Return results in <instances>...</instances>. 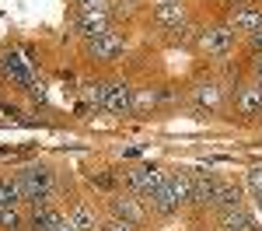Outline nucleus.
Instances as JSON below:
<instances>
[{"label": "nucleus", "mask_w": 262, "mask_h": 231, "mask_svg": "<svg viewBox=\"0 0 262 231\" xmlns=\"http://www.w3.org/2000/svg\"><path fill=\"white\" fill-rule=\"evenodd\" d=\"M231 105H234V116L238 119H259L262 116V95L255 81H238L234 84V91H231Z\"/></svg>", "instance_id": "8"}, {"label": "nucleus", "mask_w": 262, "mask_h": 231, "mask_svg": "<svg viewBox=\"0 0 262 231\" xmlns=\"http://www.w3.org/2000/svg\"><path fill=\"white\" fill-rule=\"evenodd\" d=\"M248 70H252V77H255V81H262V53H259V56H252Z\"/></svg>", "instance_id": "25"}, {"label": "nucleus", "mask_w": 262, "mask_h": 231, "mask_svg": "<svg viewBox=\"0 0 262 231\" xmlns=\"http://www.w3.org/2000/svg\"><path fill=\"white\" fill-rule=\"evenodd\" d=\"M252 81H255V77H252ZM255 88H259V95H262V81H255Z\"/></svg>", "instance_id": "26"}, {"label": "nucleus", "mask_w": 262, "mask_h": 231, "mask_svg": "<svg viewBox=\"0 0 262 231\" xmlns=\"http://www.w3.org/2000/svg\"><path fill=\"white\" fill-rule=\"evenodd\" d=\"M21 186H25V200L28 203H60V182H56V172L39 161V165H25L18 172Z\"/></svg>", "instance_id": "1"}, {"label": "nucleus", "mask_w": 262, "mask_h": 231, "mask_svg": "<svg viewBox=\"0 0 262 231\" xmlns=\"http://www.w3.org/2000/svg\"><path fill=\"white\" fill-rule=\"evenodd\" d=\"M67 224L74 231H98V221H95V207L81 200V196H74L70 200V207H67Z\"/></svg>", "instance_id": "14"}, {"label": "nucleus", "mask_w": 262, "mask_h": 231, "mask_svg": "<svg viewBox=\"0 0 262 231\" xmlns=\"http://www.w3.org/2000/svg\"><path fill=\"white\" fill-rule=\"evenodd\" d=\"M122 172H112V168H98V172H88V182L95 189H105V193H116Z\"/></svg>", "instance_id": "21"}, {"label": "nucleus", "mask_w": 262, "mask_h": 231, "mask_svg": "<svg viewBox=\"0 0 262 231\" xmlns=\"http://www.w3.org/2000/svg\"><path fill=\"white\" fill-rule=\"evenodd\" d=\"M0 231H25L21 207H0Z\"/></svg>", "instance_id": "22"}, {"label": "nucleus", "mask_w": 262, "mask_h": 231, "mask_svg": "<svg viewBox=\"0 0 262 231\" xmlns=\"http://www.w3.org/2000/svg\"><path fill=\"white\" fill-rule=\"evenodd\" d=\"M88 109H105V81L81 84V105H77V112H88Z\"/></svg>", "instance_id": "18"}, {"label": "nucleus", "mask_w": 262, "mask_h": 231, "mask_svg": "<svg viewBox=\"0 0 262 231\" xmlns=\"http://www.w3.org/2000/svg\"><path fill=\"white\" fill-rule=\"evenodd\" d=\"M81 4H84V0H81Z\"/></svg>", "instance_id": "29"}, {"label": "nucleus", "mask_w": 262, "mask_h": 231, "mask_svg": "<svg viewBox=\"0 0 262 231\" xmlns=\"http://www.w3.org/2000/svg\"><path fill=\"white\" fill-rule=\"evenodd\" d=\"M217 231H259V221H255L245 207L221 210V228Z\"/></svg>", "instance_id": "16"}, {"label": "nucleus", "mask_w": 262, "mask_h": 231, "mask_svg": "<svg viewBox=\"0 0 262 231\" xmlns=\"http://www.w3.org/2000/svg\"><path fill=\"white\" fill-rule=\"evenodd\" d=\"M234 207H242V189L234 186V182H221L217 200H213V210L221 214V210H234Z\"/></svg>", "instance_id": "20"}, {"label": "nucleus", "mask_w": 262, "mask_h": 231, "mask_svg": "<svg viewBox=\"0 0 262 231\" xmlns=\"http://www.w3.org/2000/svg\"><path fill=\"white\" fill-rule=\"evenodd\" d=\"M147 210H150V207H147V200L137 196V193H129V189H122V193H112V196H108V214L119 217V221L137 224V228L147 221Z\"/></svg>", "instance_id": "4"}, {"label": "nucleus", "mask_w": 262, "mask_h": 231, "mask_svg": "<svg viewBox=\"0 0 262 231\" xmlns=\"http://www.w3.org/2000/svg\"><path fill=\"white\" fill-rule=\"evenodd\" d=\"M200 53H206L210 60H224V56H231V49H234V28L227 25V21H217V25H206L196 32V42H192Z\"/></svg>", "instance_id": "2"}, {"label": "nucleus", "mask_w": 262, "mask_h": 231, "mask_svg": "<svg viewBox=\"0 0 262 231\" xmlns=\"http://www.w3.org/2000/svg\"><path fill=\"white\" fill-rule=\"evenodd\" d=\"M67 228V214L56 203H28L25 231H60Z\"/></svg>", "instance_id": "5"}, {"label": "nucleus", "mask_w": 262, "mask_h": 231, "mask_svg": "<svg viewBox=\"0 0 262 231\" xmlns=\"http://www.w3.org/2000/svg\"><path fill=\"white\" fill-rule=\"evenodd\" d=\"M147 207H150V214H158V217H175L182 210V203L175 200V193L168 186V179H161V186L147 196Z\"/></svg>", "instance_id": "15"}, {"label": "nucleus", "mask_w": 262, "mask_h": 231, "mask_svg": "<svg viewBox=\"0 0 262 231\" xmlns=\"http://www.w3.org/2000/svg\"><path fill=\"white\" fill-rule=\"evenodd\" d=\"M60 231H74V228H70V224H67V228H60Z\"/></svg>", "instance_id": "28"}, {"label": "nucleus", "mask_w": 262, "mask_h": 231, "mask_svg": "<svg viewBox=\"0 0 262 231\" xmlns=\"http://www.w3.org/2000/svg\"><path fill=\"white\" fill-rule=\"evenodd\" d=\"M164 179H168V186L175 193V200H179L182 207H192V175L189 172H164Z\"/></svg>", "instance_id": "17"}, {"label": "nucleus", "mask_w": 262, "mask_h": 231, "mask_svg": "<svg viewBox=\"0 0 262 231\" xmlns=\"http://www.w3.org/2000/svg\"><path fill=\"white\" fill-rule=\"evenodd\" d=\"M248 53H252V56L262 53V32H252V35H248Z\"/></svg>", "instance_id": "24"}, {"label": "nucleus", "mask_w": 262, "mask_h": 231, "mask_svg": "<svg viewBox=\"0 0 262 231\" xmlns=\"http://www.w3.org/2000/svg\"><path fill=\"white\" fill-rule=\"evenodd\" d=\"M0 77L18 84V88H28V91H32V84H39L35 63L28 60L25 53H18V49H4V53H0Z\"/></svg>", "instance_id": "3"}, {"label": "nucleus", "mask_w": 262, "mask_h": 231, "mask_svg": "<svg viewBox=\"0 0 262 231\" xmlns=\"http://www.w3.org/2000/svg\"><path fill=\"white\" fill-rule=\"evenodd\" d=\"M161 179H164V172L158 165H133L122 172V186L129 193H137V196H143V200L161 186Z\"/></svg>", "instance_id": "6"}, {"label": "nucleus", "mask_w": 262, "mask_h": 231, "mask_svg": "<svg viewBox=\"0 0 262 231\" xmlns=\"http://www.w3.org/2000/svg\"><path fill=\"white\" fill-rule=\"evenodd\" d=\"M259 231H262V207H259Z\"/></svg>", "instance_id": "27"}, {"label": "nucleus", "mask_w": 262, "mask_h": 231, "mask_svg": "<svg viewBox=\"0 0 262 231\" xmlns=\"http://www.w3.org/2000/svg\"><path fill=\"white\" fill-rule=\"evenodd\" d=\"M227 25L234 28V35H252V32H262V7L259 4H234L231 14H227Z\"/></svg>", "instance_id": "9"}, {"label": "nucleus", "mask_w": 262, "mask_h": 231, "mask_svg": "<svg viewBox=\"0 0 262 231\" xmlns=\"http://www.w3.org/2000/svg\"><path fill=\"white\" fill-rule=\"evenodd\" d=\"M84 53L95 63H116L126 53V35L119 32H105V35H95V39L84 42Z\"/></svg>", "instance_id": "7"}, {"label": "nucleus", "mask_w": 262, "mask_h": 231, "mask_svg": "<svg viewBox=\"0 0 262 231\" xmlns=\"http://www.w3.org/2000/svg\"><path fill=\"white\" fill-rule=\"evenodd\" d=\"M98 231H140L137 224H129V221H119V217H112V221H105Z\"/></svg>", "instance_id": "23"}, {"label": "nucleus", "mask_w": 262, "mask_h": 231, "mask_svg": "<svg viewBox=\"0 0 262 231\" xmlns=\"http://www.w3.org/2000/svg\"><path fill=\"white\" fill-rule=\"evenodd\" d=\"M189 98H192V105H196L200 112L210 116V112H217V109H221L224 88L213 81V77H210V81H196V84H192V91H189Z\"/></svg>", "instance_id": "11"}, {"label": "nucleus", "mask_w": 262, "mask_h": 231, "mask_svg": "<svg viewBox=\"0 0 262 231\" xmlns=\"http://www.w3.org/2000/svg\"><path fill=\"white\" fill-rule=\"evenodd\" d=\"M161 88H133V112H154L161 105Z\"/></svg>", "instance_id": "19"}, {"label": "nucleus", "mask_w": 262, "mask_h": 231, "mask_svg": "<svg viewBox=\"0 0 262 231\" xmlns=\"http://www.w3.org/2000/svg\"><path fill=\"white\" fill-rule=\"evenodd\" d=\"M189 175H192V207H213L224 179H217L213 172H189Z\"/></svg>", "instance_id": "12"}, {"label": "nucleus", "mask_w": 262, "mask_h": 231, "mask_svg": "<svg viewBox=\"0 0 262 231\" xmlns=\"http://www.w3.org/2000/svg\"><path fill=\"white\" fill-rule=\"evenodd\" d=\"M105 109L116 112V116L133 112V88L126 81H108L105 84Z\"/></svg>", "instance_id": "13"}, {"label": "nucleus", "mask_w": 262, "mask_h": 231, "mask_svg": "<svg viewBox=\"0 0 262 231\" xmlns=\"http://www.w3.org/2000/svg\"><path fill=\"white\" fill-rule=\"evenodd\" d=\"M150 18H154V25L175 32V28H182V25H189V7H185L182 0H158L154 11H150Z\"/></svg>", "instance_id": "10"}]
</instances>
